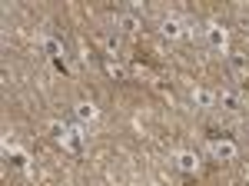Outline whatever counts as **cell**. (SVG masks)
<instances>
[{"instance_id": "cell-1", "label": "cell", "mask_w": 249, "mask_h": 186, "mask_svg": "<svg viewBox=\"0 0 249 186\" xmlns=\"http://www.w3.org/2000/svg\"><path fill=\"white\" fill-rule=\"evenodd\" d=\"M60 147L70 149V153H83V149H87V136H83V130H80V127H70Z\"/></svg>"}, {"instance_id": "cell-2", "label": "cell", "mask_w": 249, "mask_h": 186, "mask_svg": "<svg viewBox=\"0 0 249 186\" xmlns=\"http://www.w3.org/2000/svg\"><path fill=\"white\" fill-rule=\"evenodd\" d=\"M206 40H210V47H216V50H226L230 34H226V27H223V23H216V20H213L210 27H206Z\"/></svg>"}, {"instance_id": "cell-3", "label": "cell", "mask_w": 249, "mask_h": 186, "mask_svg": "<svg viewBox=\"0 0 249 186\" xmlns=\"http://www.w3.org/2000/svg\"><path fill=\"white\" fill-rule=\"evenodd\" d=\"M210 149H213V156H216V160H223V163L236 160V153H239L232 140H213V143H210Z\"/></svg>"}, {"instance_id": "cell-4", "label": "cell", "mask_w": 249, "mask_h": 186, "mask_svg": "<svg viewBox=\"0 0 249 186\" xmlns=\"http://www.w3.org/2000/svg\"><path fill=\"white\" fill-rule=\"evenodd\" d=\"M116 30L120 34H140V17H136L133 10H126V14H116Z\"/></svg>"}, {"instance_id": "cell-5", "label": "cell", "mask_w": 249, "mask_h": 186, "mask_svg": "<svg viewBox=\"0 0 249 186\" xmlns=\"http://www.w3.org/2000/svg\"><path fill=\"white\" fill-rule=\"evenodd\" d=\"M73 113H77V120H80V123H87V120L93 123L96 116H100V110H96V103H90V100H80L77 107H73Z\"/></svg>"}, {"instance_id": "cell-6", "label": "cell", "mask_w": 249, "mask_h": 186, "mask_svg": "<svg viewBox=\"0 0 249 186\" xmlns=\"http://www.w3.org/2000/svg\"><path fill=\"white\" fill-rule=\"evenodd\" d=\"M160 30H163V37H170V40L183 37V20L179 17H166L163 23H160Z\"/></svg>"}, {"instance_id": "cell-7", "label": "cell", "mask_w": 249, "mask_h": 186, "mask_svg": "<svg viewBox=\"0 0 249 186\" xmlns=\"http://www.w3.org/2000/svg\"><path fill=\"white\" fill-rule=\"evenodd\" d=\"M216 107H223V110H239V93H232V90L216 93Z\"/></svg>"}, {"instance_id": "cell-8", "label": "cell", "mask_w": 249, "mask_h": 186, "mask_svg": "<svg viewBox=\"0 0 249 186\" xmlns=\"http://www.w3.org/2000/svg\"><path fill=\"white\" fill-rule=\"evenodd\" d=\"M193 103H196V107H203V110H210V107H216V93L199 87V90H193Z\"/></svg>"}, {"instance_id": "cell-9", "label": "cell", "mask_w": 249, "mask_h": 186, "mask_svg": "<svg viewBox=\"0 0 249 186\" xmlns=\"http://www.w3.org/2000/svg\"><path fill=\"white\" fill-rule=\"evenodd\" d=\"M43 54H47L50 60H53V63H57L60 56H63V43H60L57 37H47V40H43Z\"/></svg>"}, {"instance_id": "cell-10", "label": "cell", "mask_w": 249, "mask_h": 186, "mask_svg": "<svg viewBox=\"0 0 249 186\" xmlns=\"http://www.w3.org/2000/svg\"><path fill=\"white\" fill-rule=\"evenodd\" d=\"M176 167L183 169V173H196L199 160H196V153H179V156H176Z\"/></svg>"}, {"instance_id": "cell-11", "label": "cell", "mask_w": 249, "mask_h": 186, "mask_svg": "<svg viewBox=\"0 0 249 186\" xmlns=\"http://www.w3.org/2000/svg\"><path fill=\"white\" fill-rule=\"evenodd\" d=\"M67 130H70V123H63V120H50V136H53L57 143H63Z\"/></svg>"}, {"instance_id": "cell-12", "label": "cell", "mask_w": 249, "mask_h": 186, "mask_svg": "<svg viewBox=\"0 0 249 186\" xmlns=\"http://www.w3.org/2000/svg\"><path fill=\"white\" fill-rule=\"evenodd\" d=\"M230 63L236 67V70H239V74H246V70H249V56H246V54H232V56H230Z\"/></svg>"}]
</instances>
